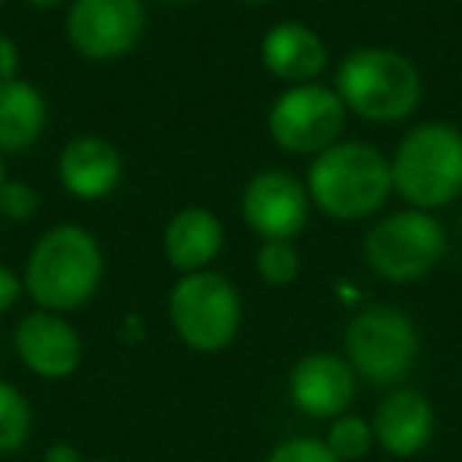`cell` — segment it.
Returning <instances> with one entry per match:
<instances>
[{"mask_svg": "<svg viewBox=\"0 0 462 462\" xmlns=\"http://www.w3.org/2000/svg\"><path fill=\"white\" fill-rule=\"evenodd\" d=\"M304 184L310 206H317L323 216L336 222H361L377 216L390 199V159L374 143L339 140L310 159Z\"/></svg>", "mask_w": 462, "mask_h": 462, "instance_id": "cell-2", "label": "cell"}, {"mask_svg": "<svg viewBox=\"0 0 462 462\" xmlns=\"http://www.w3.org/2000/svg\"><path fill=\"white\" fill-rule=\"evenodd\" d=\"M45 462H86V459L73 443L60 440V443H51V447L45 449Z\"/></svg>", "mask_w": 462, "mask_h": 462, "instance_id": "cell-25", "label": "cell"}, {"mask_svg": "<svg viewBox=\"0 0 462 462\" xmlns=\"http://www.w3.org/2000/svg\"><path fill=\"white\" fill-rule=\"evenodd\" d=\"M447 257V231L424 209H399L380 218L365 238V263L380 282L411 285L428 279Z\"/></svg>", "mask_w": 462, "mask_h": 462, "instance_id": "cell-6", "label": "cell"}, {"mask_svg": "<svg viewBox=\"0 0 462 462\" xmlns=\"http://www.w3.org/2000/svg\"><path fill=\"white\" fill-rule=\"evenodd\" d=\"M241 4H270V0H241Z\"/></svg>", "mask_w": 462, "mask_h": 462, "instance_id": "cell-29", "label": "cell"}, {"mask_svg": "<svg viewBox=\"0 0 462 462\" xmlns=\"http://www.w3.org/2000/svg\"><path fill=\"white\" fill-rule=\"evenodd\" d=\"M348 111L333 86L301 83L279 92L266 117L273 143L289 155H320L342 140Z\"/></svg>", "mask_w": 462, "mask_h": 462, "instance_id": "cell-8", "label": "cell"}, {"mask_svg": "<svg viewBox=\"0 0 462 462\" xmlns=\"http://www.w3.org/2000/svg\"><path fill=\"white\" fill-rule=\"evenodd\" d=\"M371 428L377 447H383L396 459H409V456L428 449V443L434 440L437 415L424 393L411 390V386H399L377 402Z\"/></svg>", "mask_w": 462, "mask_h": 462, "instance_id": "cell-13", "label": "cell"}, {"mask_svg": "<svg viewBox=\"0 0 462 462\" xmlns=\"http://www.w3.org/2000/svg\"><path fill=\"white\" fill-rule=\"evenodd\" d=\"M86 462H117V459H86Z\"/></svg>", "mask_w": 462, "mask_h": 462, "instance_id": "cell-30", "label": "cell"}, {"mask_svg": "<svg viewBox=\"0 0 462 462\" xmlns=\"http://www.w3.org/2000/svg\"><path fill=\"white\" fill-rule=\"evenodd\" d=\"M4 4H7V0H0V7H4Z\"/></svg>", "mask_w": 462, "mask_h": 462, "instance_id": "cell-31", "label": "cell"}, {"mask_svg": "<svg viewBox=\"0 0 462 462\" xmlns=\"http://www.w3.org/2000/svg\"><path fill=\"white\" fill-rule=\"evenodd\" d=\"M266 462H339L333 456V449L327 447V440L317 437H289V440L276 443L266 456Z\"/></svg>", "mask_w": 462, "mask_h": 462, "instance_id": "cell-21", "label": "cell"}, {"mask_svg": "<svg viewBox=\"0 0 462 462\" xmlns=\"http://www.w3.org/2000/svg\"><path fill=\"white\" fill-rule=\"evenodd\" d=\"M23 276H16L10 266L0 263V317L7 314V310L16 308V301L23 298Z\"/></svg>", "mask_w": 462, "mask_h": 462, "instance_id": "cell-23", "label": "cell"}, {"mask_svg": "<svg viewBox=\"0 0 462 462\" xmlns=\"http://www.w3.org/2000/svg\"><path fill=\"white\" fill-rule=\"evenodd\" d=\"M254 266L270 289H285L301 276V254L295 241H263L254 257Z\"/></svg>", "mask_w": 462, "mask_h": 462, "instance_id": "cell-20", "label": "cell"}, {"mask_svg": "<svg viewBox=\"0 0 462 462\" xmlns=\"http://www.w3.org/2000/svg\"><path fill=\"white\" fill-rule=\"evenodd\" d=\"M336 96L348 115L367 124H399L421 105L424 83L418 67L396 48L365 45L336 67Z\"/></svg>", "mask_w": 462, "mask_h": 462, "instance_id": "cell-3", "label": "cell"}, {"mask_svg": "<svg viewBox=\"0 0 462 462\" xmlns=\"http://www.w3.org/2000/svg\"><path fill=\"white\" fill-rule=\"evenodd\" d=\"M165 257L180 276L209 270L212 260L222 254L225 228L222 218L206 206H184L165 225Z\"/></svg>", "mask_w": 462, "mask_h": 462, "instance_id": "cell-16", "label": "cell"}, {"mask_svg": "<svg viewBox=\"0 0 462 462\" xmlns=\"http://www.w3.org/2000/svg\"><path fill=\"white\" fill-rule=\"evenodd\" d=\"M16 358L42 380H67L83 365V336L54 310H29L14 329Z\"/></svg>", "mask_w": 462, "mask_h": 462, "instance_id": "cell-11", "label": "cell"}, {"mask_svg": "<svg viewBox=\"0 0 462 462\" xmlns=\"http://www.w3.org/2000/svg\"><path fill=\"white\" fill-rule=\"evenodd\" d=\"M342 346L355 377L371 386H396L415 367L421 342L415 320L405 310L393 304H367L348 320Z\"/></svg>", "mask_w": 462, "mask_h": 462, "instance_id": "cell-7", "label": "cell"}, {"mask_svg": "<svg viewBox=\"0 0 462 462\" xmlns=\"http://www.w3.org/2000/svg\"><path fill=\"white\" fill-rule=\"evenodd\" d=\"M260 60L266 73L289 86L317 83L329 67V51L320 32L298 20H282L270 26L260 42Z\"/></svg>", "mask_w": 462, "mask_h": 462, "instance_id": "cell-15", "label": "cell"}, {"mask_svg": "<svg viewBox=\"0 0 462 462\" xmlns=\"http://www.w3.org/2000/svg\"><path fill=\"white\" fill-rule=\"evenodd\" d=\"M58 178L73 199L98 203L117 190L124 178V159L115 143L105 136H73L58 155Z\"/></svg>", "mask_w": 462, "mask_h": 462, "instance_id": "cell-14", "label": "cell"}, {"mask_svg": "<svg viewBox=\"0 0 462 462\" xmlns=\"http://www.w3.org/2000/svg\"><path fill=\"white\" fill-rule=\"evenodd\" d=\"M39 212V193L35 187H29L26 180H10L0 187V216L7 222H29Z\"/></svg>", "mask_w": 462, "mask_h": 462, "instance_id": "cell-22", "label": "cell"}, {"mask_svg": "<svg viewBox=\"0 0 462 462\" xmlns=\"http://www.w3.org/2000/svg\"><path fill=\"white\" fill-rule=\"evenodd\" d=\"M7 184V162H4V155H0V187Z\"/></svg>", "mask_w": 462, "mask_h": 462, "instance_id": "cell-27", "label": "cell"}, {"mask_svg": "<svg viewBox=\"0 0 462 462\" xmlns=\"http://www.w3.org/2000/svg\"><path fill=\"white\" fill-rule=\"evenodd\" d=\"M48 127V98L29 79L0 83V155H20L42 140Z\"/></svg>", "mask_w": 462, "mask_h": 462, "instance_id": "cell-17", "label": "cell"}, {"mask_svg": "<svg viewBox=\"0 0 462 462\" xmlns=\"http://www.w3.org/2000/svg\"><path fill=\"white\" fill-rule=\"evenodd\" d=\"M155 4H165V7H180V4H190V0H155Z\"/></svg>", "mask_w": 462, "mask_h": 462, "instance_id": "cell-28", "label": "cell"}, {"mask_svg": "<svg viewBox=\"0 0 462 462\" xmlns=\"http://www.w3.org/2000/svg\"><path fill=\"white\" fill-rule=\"evenodd\" d=\"M245 308L238 289L222 273H187L171 285L168 323L190 352L216 355L238 339Z\"/></svg>", "mask_w": 462, "mask_h": 462, "instance_id": "cell-5", "label": "cell"}, {"mask_svg": "<svg viewBox=\"0 0 462 462\" xmlns=\"http://www.w3.org/2000/svg\"><path fill=\"white\" fill-rule=\"evenodd\" d=\"M23 4H29V7H39V10H51V7H70V0H23Z\"/></svg>", "mask_w": 462, "mask_h": 462, "instance_id": "cell-26", "label": "cell"}, {"mask_svg": "<svg viewBox=\"0 0 462 462\" xmlns=\"http://www.w3.org/2000/svg\"><path fill=\"white\" fill-rule=\"evenodd\" d=\"M393 193L434 212L462 197V130L449 121L415 124L390 159Z\"/></svg>", "mask_w": 462, "mask_h": 462, "instance_id": "cell-4", "label": "cell"}, {"mask_svg": "<svg viewBox=\"0 0 462 462\" xmlns=\"http://www.w3.org/2000/svg\"><path fill=\"white\" fill-rule=\"evenodd\" d=\"M20 48H16V42L10 39V35L0 32V83H7V79H16V73H20Z\"/></svg>", "mask_w": 462, "mask_h": 462, "instance_id": "cell-24", "label": "cell"}, {"mask_svg": "<svg viewBox=\"0 0 462 462\" xmlns=\"http://www.w3.org/2000/svg\"><path fill=\"white\" fill-rule=\"evenodd\" d=\"M105 279V254L83 225H54L32 245L23 266V289L35 308L70 314L98 295Z\"/></svg>", "mask_w": 462, "mask_h": 462, "instance_id": "cell-1", "label": "cell"}, {"mask_svg": "<svg viewBox=\"0 0 462 462\" xmlns=\"http://www.w3.org/2000/svg\"><path fill=\"white\" fill-rule=\"evenodd\" d=\"M143 0H70L67 7V42L86 60L108 64L136 51L146 35Z\"/></svg>", "mask_w": 462, "mask_h": 462, "instance_id": "cell-9", "label": "cell"}, {"mask_svg": "<svg viewBox=\"0 0 462 462\" xmlns=\"http://www.w3.org/2000/svg\"><path fill=\"white\" fill-rule=\"evenodd\" d=\"M241 218L263 241H295L310 222L308 184L285 168H266L241 193Z\"/></svg>", "mask_w": 462, "mask_h": 462, "instance_id": "cell-10", "label": "cell"}, {"mask_svg": "<svg viewBox=\"0 0 462 462\" xmlns=\"http://www.w3.org/2000/svg\"><path fill=\"white\" fill-rule=\"evenodd\" d=\"M323 440H327V447L333 449V456L339 462H355V459H365V456L371 453L374 428H371L367 418L346 411V415H339V418L329 421V430H327Z\"/></svg>", "mask_w": 462, "mask_h": 462, "instance_id": "cell-19", "label": "cell"}, {"mask_svg": "<svg viewBox=\"0 0 462 462\" xmlns=\"http://www.w3.org/2000/svg\"><path fill=\"white\" fill-rule=\"evenodd\" d=\"M32 434V405L20 386L0 377V456L20 453Z\"/></svg>", "mask_w": 462, "mask_h": 462, "instance_id": "cell-18", "label": "cell"}, {"mask_svg": "<svg viewBox=\"0 0 462 462\" xmlns=\"http://www.w3.org/2000/svg\"><path fill=\"white\" fill-rule=\"evenodd\" d=\"M358 377L346 355L310 352L295 361L289 374V399L301 415L317 421H333L346 415L355 402Z\"/></svg>", "mask_w": 462, "mask_h": 462, "instance_id": "cell-12", "label": "cell"}]
</instances>
